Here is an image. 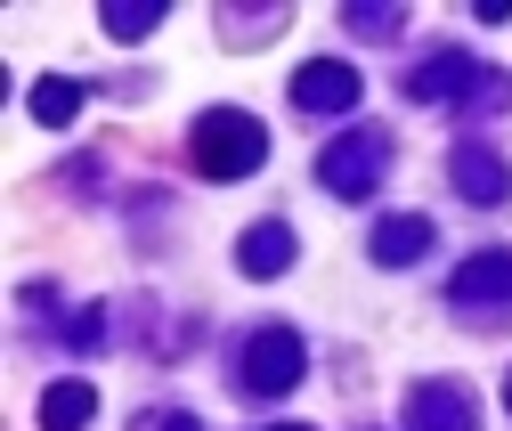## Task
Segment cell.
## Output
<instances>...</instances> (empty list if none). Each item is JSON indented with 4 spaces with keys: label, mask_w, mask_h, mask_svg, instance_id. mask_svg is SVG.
<instances>
[{
    "label": "cell",
    "mask_w": 512,
    "mask_h": 431,
    "mask_svg": "<svg viewBox=\"0 0 512 431\" xmlns=\"http://www.w3.org/2000/svg\"><path fill=\"white\" fill-rule=\"evenodd\" d=\"M293 98H301V106H342V98H350V74L317 66V74H301V82H293Z\"/></svg>",
    "instance_id": "2"
},
{
    "label": "cell",
    "mask_w": 512,
    "mask_h": 431,
    "mask_svg": "<svg viewBox=\"0 0 512 431\" xmlns=\"http://www.w3.org/2000/svg\"><path fill=\"white\" fill-rule=\"evenodd\" d=\"M82 407H90V399H82V391H57V399H49V415H41V423H49V431H74V423H82Z\"/></svg>",
    "instance_id": "3"
},
{
    "label": "cell",
    "mask_w": 512,
    "mask_h": 431,
    "mask_svg": "<svg viewBox=\"0 0 512 431\" xmlns=\"http://www.w3.org/2000/svg\"><path fill=\"white\" fill-rule=\"evenodd\" d=\"M212 147H220V155H212L204 171H220V179H228V171H252V163H261V122H220Z\"/></svg>",
    "instance_id": "1"
}]
</instances>
